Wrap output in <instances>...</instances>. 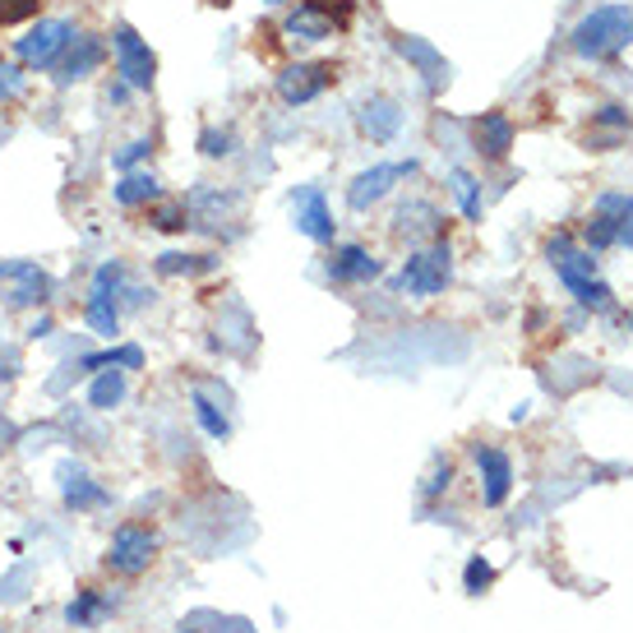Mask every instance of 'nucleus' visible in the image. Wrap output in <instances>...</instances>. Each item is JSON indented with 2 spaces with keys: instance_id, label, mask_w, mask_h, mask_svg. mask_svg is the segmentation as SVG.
I'll return each mask as SVG.
<instances>
[{
  "instance_id": "31",
  "label": "nucleus",
  "mask_w": 633,
  "mask_h": 633,
  "mask_svg": "<svg viewBox=\"0 0 633 633\" xmlns=\"http://www.w3.org/2000/svg\"><path fill=\"white\" fill-rule=\"evenodd\" d=\"M14 84H19V79H14V74H10V70H0V97H5V93H10V88H14Z\"/></svg>"
},
{
  "instance_id": "15",
  "label": "nucleus",
  "mask_w": 633,
  "mask_h": 633,
  "mask_svg": "<svg viewBox=\"0 0 633 633\" xmlns=\"http://www.w3.org/2000/svg\"><path fill=\"white\" fill-rule=\"evenodd\" d=\"M477 467H481V481H486V504H504V494H509V481H513V467L500 449H481L477 444Z\"/></svg>"
},
{
  "instance_id": "6",
  "label": "nucleus",
  "mask_w": 633,
  "mask_h": 633,
  "mask_svg": "<svg viewBox=\"0 0 633 633\" xmlns=\"http://www.w3.org/2000/svg\"><path fill=\"white\" fill-rule=\"evenodd\" d=\"M333 79H338V70H333V61H296L278 74V97L287 107H301V103H314Z\"/></svg>"
},
{
  "instance_id": "23",
  "label": "nucleus",
  "mask_w": 633,
  "mask_h": 633,
  "mask_svg": "<svg viewBox=\"0 0 633 633\" xmlns=\"http://www.w3.org/2000/svg\"><path fill=\"white\" fill-rule=\"evenodd\" d=\"M217 260L213 254H163V260H157V273H167V278H176V273H208Z\"/></svg>"
},
{
  "instance_id": "30",
  "label": "nucleus",
  "mask_w": 633,
  "mask_h": 633,
  "mask_svg": "<svg viewBox=\"0 0 633 633\" xmlns=\"http://www.w3.org/2000/svg\"><path fill=\"white\" fill-rule=\"evenodd\" d=\"M14 374H19V356L10 347H0V384L14 380Z\"/></svg>"
},
{
  "instance_id": "7",
  "label": "nucleus",
  "mask_w": 633,
  "mask_h": 633,
  "mask_svg": "<svg viewBox=\"0 0 633 633\" xmlns=\"http://www.w3.org/2000/svg\"><path fill=\"white\" fill-rule=\"evenodd\" d=\"M291 217H296V231L310 236V241H333V227H338L320 186H301L291 194Z\"/></svg>"
},
{
  "instance_id": "25",
  "label": "nucleus",
  "mask_w": 633,
  "mask_h": 633,
  "mask_svg": "<svg viewBox=\"0 0 633 633\" xmlns=\"http://www.w3.org/2000/svg\"><path fill=\"white\" fill-rule=\"evenodd\" d=\"M43 10V0H0V28H14V24H28Z\"/></svg>"
},
{
  "instance_id": "9",
  "label": "nucleus",
  "mask_w": 633,
  "mask_h": 633,
  "mask_svg": "<svg viewBox=\"0 0 633 633\" xmlns=\"http://www.w3.org/2000/svg\"><path fill=\"white\" fill-rule=\"evenodd\" d=\"M103 37L97 33H74L70 47L61 51V61H56V84H79V79H88L97 65H103Z\"/></svg>"
},
{
  "instance_id": "17",
  "label": "nucleus",
  "mask_w": 633,
  "mask_h": 633,
  "mask_svg": "<svg viewBox=\"0 0 633 633\" xmlns=\"http://www.w3.org/2000/svg\"><path fill=\"white\" fill-rule=\"evenodd\" d=\"M398 56H407V61L426 74V84H440L444 79V56L430 43H421V37H398Z\"/></svg>"
},
{
  "instance_id": "4",
  "label": "nucleus",
  "mask_w": 633,
  "mask_h": 633,
  "mask_svg": "<svg viewBox=\"0 0 633 633\" xmlns=\"http://www.w3.org/2000/svg\"><path fill=\"white\" fill-rule=\"evenodd\" d=\"M51 278L28 260H5L0 264V301L10 310H28V306H47Z\"/></svg>"
},
{
  "instance_id": "11",
  "label": "nucleus",
  "mask_w": 633,
  "mask_h": 633,
  "mask_svg": "<svg viewBox=\"0 0 633 633\" xmlns=\"http://www.w3.org/2000/svg\"><path fill=\"white\" fill-rule=\"evenodd\" d=\"M356 126H361L366 140L389 144L393 134L403 130V107L393 103V97H370V103H361V111H356Z\"/></svg>"
},
{
  "instance_id": "29",
  "label": "nucleus",
  "mask_w": 633,
  "mask_h": 633,
  "mask_svg": "<svg viewBox=\"0 0 633 633\" xmlns=\"http://www.w3.org/2000/svg\"><path fill=\"white\" fill-rule=\"evenodd\" d=\"M486 583H490V564L486 560H471L467 564V592H481Z\"/></svg>"
},
{
  "instance_id": "33",
  "label": "nucleus",
  "mask_w": 633,
  "mask_h": 633,
  "mask_svg": "<svg viewBox=\"0 0 633 633\" xmlns=\"http://www.w3.org/2000/svg\"><path fill=\"white\" fill-rule=\"evenodd\" d=\"M186 633H194V629H186Z\"/></svg>"
},
{
  "instance_id": "13",
  "label": "nucleus",
  "mask_w": 633,
  "mask_h": 633,
  "mask_svg": "<svg viewBox=\"0 0 633 633\" xmlns=\"http://www.w3.org/2000/svg\"><path fill=\"white\" fill-rule=\"evenodd\" d=\"M56 477H61V494H65L70 509H103V504H107V490L97 486L84 467L61 463V471H56Z\"/></svg>"
},
{
  "instance_id": "18",
  "label": "nucleus",
  "mask_w": 633,
  "mask_h": 633,
  "mask_svg": "<svg viewBox=\"0 0 633 633\" xmlns=\"http://www.w3.org/2000/svg\"><path fill=\"white\" fill-rule=\"evenodd\" d=\"M84 320H88V329H93V333H103V338H111V333L121 329V310H116V296H107V291H88Z\"/></svg>"
},
{
  "instance_id": "3",
  "label": "nucleus",
  "mask_w": 633,
  "mask_h": 633,
  "mask_svg": "<svg viewBox=\"0 0 633 633\" xmlns=\"http://www.w3.org/2000/svg\"><path fill=\"white\" fill-rule=\"evenodd\" d=\"M153 556H157L153 532L140 527V523H126V527H116V537L107 546V569L121 573V578H140V573L153 564Z\"/></svg>"
},
{
  "instance_id": "21",
  "label": "nucleus",
  "mask_w": 633,
  "mask_h": 633,
  "mask_svg": "<svg viewBox=\"0 0 633 633\" xmlns=\"http://www.w3.org/2000/svg\"><path fill=\"white\" fill-rule=\"evenodd\" d=\"M148 223L157 231H186L190 227V208H186V200H153Z\"/></svg>"
},
{
  "instance_id": "1",
  "label": "nucleus",
  "mask_w": 633,
  "mask_h": 633,
  "mask_svg": "<svg viewBox=\"0 0 633 633\" xmlns=\"http://www.w3.org/2000/svg\"><path fill=\"white\" fill-rule=\"evenodd\" d=\"M569 43H573L578 56L610 61V56H620L624 47H633V10L629 5H597L592 14L578 19V28H573Z\"/></svg>"
},
{
  "instance_id": "34",
  "label": "nucleus",
  "mask_w": 633,
  "mask_h": 633,
  "mask_svg": "<svg viewBox=\"0 0 633 633\" xmlns=\"http://www.w3.org/2000/svg\"><path fill=\"white\" fill-rule=\"evenodd\" d=\"M0 633H5V629H0Z\"/></svg>"
},
{
  "instance_id": "2",
  "label": "nucleus",
  "mask_w": 633,
  "mask_h": 633,
  "mask_svg": "<svg viewBox=\"0 0 633 633\" xmlns=\"http://www.w3.org/2000/svg\"><path fill=\"white\" fill-rule=\"evenodd\" d=\"M70 37H74V28L65 24V19H37V24L14 43V56L28 70H51L56 61H61V51L70 47Z\"/></svg>"
},
{
  "instance_id": "24",
  "label": "nucleus",
  "mask_w": 633,
  "mask_h": 633,
  "mask_svg": "<svg viewBox=\"0 0 633 633\" xmlns=\"http://www.w3.org/2000/svg\"><path fill=\"white\" fill-rule=\"evenodd\" d=\"M194 417H200V426L213 434V440H227V417H223V411H217L208 398H204V393H194Z\"/></svg>"
},
{
  "instance_id": "26",
  "label": "nucleus",
  "mask_w": 633,
  "mask_h": 633,
  "mask_svg": "<svg viewBox=\"0 0 633 633\" xmlns=\"http://www.w3.org/2000/svg\"><path fill=\"white\" fill-rule=\"evenodd\" d=\"M449 181H453V194H458L463 213H467V217H481V194H477V181H471L467 171H453Z\"/></svg>"
},
{
  "instance_id": "16",
  "label": "nucleus",
  "mask_w": 633,
  "mask_h": 633,
  "mask_svg": "<svg viewBox=\"0 0 633 633\" xmlns=\"http://www.w3.org/2000/svg\"><path fill=\"white\" fill-rule=\"evenodd\" d=\"M153 200H163V190H157V176H148V171H126V181L116 186V204L121 208H148Z\"/></svg>"
},
{
  "instance_id": "14",
  "label": "nucleus",
  "mask_w": 633,
  "mask_h": 633,
  "mask_svg": "<svg viewBox=\"0 0 633 633\" xmlns=\"http://www.w3.org/2000/svg\"><path fill=\"white\" fill-rule=\"evenodd\" d=\"M509 148H513V121L504 111H486L477 121V153L500 163V157H509Z\"/></svg>"
},
{
  "instance_id": "19",
  "label": "nucleus",
  "mask_w": 633,
  "mask_h": 633,
  "mask_svg": "<svg viewBox=\"0 0 633 633\" xmlns=\"http://www.w3.org/2000/svg\"><path fill=\"white\" fill-rule=\"evenodd\" d=\"M140 366H144V351H140V347H116V351L84 356V361L70 366V370L84 374V370H140Z\"/></svg>"
},
{
  "instance_id": "27",
  "label": "nucleus",
  "mask_w": 633,
  "mask_h": 633,
  "mask_svg": "<svg viewBox=\"0 0 633 633\" xmlns=\"http://www.w3.org/2000/svg\"><path fill=\"white\" fill-rule=\"evenodd\" d=\"M148 153H153V140H134V144H126L121 153H116L111 163H116V171H130V167L140 163V157H148Z\"/></svg>"
},
{
  "instance_id": "20",
  "label": "nucleus",
  "mask_w": 633,
  "mask_h": 633,
  "mask_svg": "<svg viewBox=\"0 0 633 633\" xmlns=\"http://www.w3.org/2000/svg\"><path fill=\"white\" fill-rule=\"evenodd\" d=\"M121 398H126V370H103V374L93 380V389H88V403H93L97 411H111Z\"/></svg>"
},
{
  "instance_id": "12",
  "label": "nucleus",
  "mask_w": 633,
  "mask_h": 633,
  "mask_svg": "<svg viewBox=\"0 0 633 633\" xmlns=\"http://www.w3.org/2000/svg\"><path fill=\"white\" fill-rule=\"evenodd\" d=\"M329 278L333 283H370V278H380V260L366 246H338L329 260Z\"/></svg>"
},
{
  "instance_id": "8",
  "label": "nucleus",
  "mask_w": 633,
  "mask_h": 633,
  "mask_svg": "<svg viewBox=\"0 0 633 633\" xmlns=\"http://www.w3.org/2000/svg\"><path fill=\"white\" fill-rule=\"evenodd\" d=\"M449 273H453V264H449V246H434V250L417 254V260H407V268H403V287H407L411 296H434V291H444V287H449Z\"/></svg>"
},
{
  "instance_id": "5",
  "label": "nucleus",
  "mask_w": 633,
  "mask_h": 633,
  "mask_svg": "<svg viewBox=\"0 0 633 633\" xmlns=\"http://www.w3.org/2000/svg\"><path fill=\"white\" fill-rule=\"evenodd\" d=\"M111 51H116V70L130 88H153L157 79V56L148 51V43L130 24H116L111 28Z\"/></svg>"
},
{
  "instance_id": "10",
  "label": "nucleus",
  "mask_w": 633,
  "mask_h": 633,
  "mask_svg": "<svg viewBox=\"0 0 633 633\" xmlns=\"http://www.w3.org/2000/svg\"><path fill=\"white\" fill-rule=\"evenodd\" d=\"M411 171V163H380V167H370V171H361L356 181L347 186V204L356 208V213H366L370 204H380L384 194L403 181V176Z\"/></svg>"
},
{
  "instance_id": "28",
  "label": "nucleus",
  "mask_w": 633,
  "mask_h": 633,
  "mask_svg": "<svg viewBox=\"0 0 633 633\" xmlns=\"http://www.w3.org/2000/svg\"><path fill=\"white\" fill-rule=\"evenodd\" d=\"M200 148H204L208 157H223V153H231V134H227V130H223V134H217V130H204Z\"/></svg>"
},
{
  "instance_id": "32",
  "label": "nucleus",
  "mask_w": 633,
  "mask_h": 633,
  "mask_svg": "<svg viewBox=\"0 0 633 633\" xmlns=\"http://www.w3.org/2000/svg\"><path fill=\"white\" fill-rule=\"evenodd\" d=\"M273 5H283V0H273Z\"/></svg>"
},
{
  "instance_id": "22",
  "label": "nucleus",
  "mask_w": 633,
  "mask_h": 633,
  "mask_svg": "<svg viewBox=\"0 0 633 633\" xmlns=\"http://www.w3.org/2000/svg\"><path fill=\"white\" fill-rule=\"evenodd\" d=\"M111 610V601L107 597H97V592H79V597L70 601V610H65V620L74 624V629H84V624H97Z\"/></svg>"
}]
</instances>
